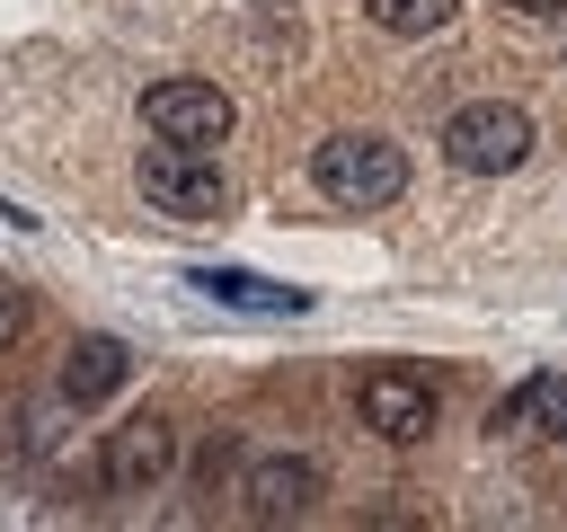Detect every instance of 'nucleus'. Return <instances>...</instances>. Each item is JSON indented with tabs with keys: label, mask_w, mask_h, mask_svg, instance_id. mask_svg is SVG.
<instances>
[{
	"label": "nucleus",
	"mask_w": 567,
	"mask_h": 532,
	"mask_svg": "<svg viewBox=\"0 0 567 532\" xmlns=\"http://www.w3.org/2000/svg\"><path fill=\"white\" fill-rule=\"evenodd\" d=\"M310 186L337 204V213H381L408 195V151L381 142V133H328L310 151Z\"/></svg>",
	"instance_id": "f257e3e1"
},
{
	"label": "nucleus",
	"mask_w": 567,
	"mask_h": 532,
	"mask_svg": "<svg viewBox=\"0 0 567 532\" xmlns=\"http://www.w3.org/2000/svg\"><path fill=\"white\" fill-rule=\"evenodd\" d=\"M443 160H452L461 177H505V168L532 160V115L505 106V98H478V106H461V115L443 124Z\"/></svg>",
	"instance_id": "f03ea898"
},
{
	"label": "nucleus",
	"mask_w": 567,
	"mask_h": 532,
	"mask_svg": "<svg viewBox=\"0 0 567 532\" xmlns=\"http://www.w3.org/2000/svg\"><path fill=\"white\" fill-rule=\"evenodd\" d=\"M142 195L168 222H221L230 213V177L213 168V151H186V142H151L142 151Z\"/></svg>",
	"instance_id": "7ed1b4c3"
},
{
	"label": "nucleus",
	"mask_w": 567,
	"mask_h": 532,
	"mask_svg": "<svg viewBox=\"0 0 567 532\" xmlns=\"http://www.w3.org/2000/svg\"><path fill=\"white\" fill-rule=\"evenodd\" d=\"M142 124H151V142L213 151V142L230 133V98H221L213 80H159V89H142Z\"/></svg>",
	"instance_id": "20e7f679"
},
{
	"label": "nucleus",
	"mask_w": 567,
	"mask_h": 532,
	"mask_svg": "<svg viewBox=\"0 0 567 532\" xmlns=\"http://www.w3.org/2000/svg\"><path fill=\"white\" fill-rule=\"evenodd\" d=\"M168 461H177V426L168 417H124V426H106L97 479H106V497H151L168 479Z\"/></svg>",
	"instance_id": "39448f33"
},
{
	"label": "nucleus",
	"mask_w": 567,
	"mask_h": 532,
	"mask_svg": "<svg viewBox=\"0 0 567 532\" xmlns=\"http://www.w3.org/2000/svg\"><path fill=\"white\" fill-rule=\"evenodd\" d=\"M354 399H363V426L381 443H425V426H434V381L416 364H372Z\"/></svg>",
	"instance_id": "423d86ee"
},
{
	"label": "nucleus",
	"mask_w": 567,
	"mask_h": 532,
	"mask_svg": "<svg viewBox=\"0 0 567 532\" xmlns=\"http://www.w3.org/2000/svg\"><path fill=\"white\" fill-rule=\"evenodd\" d=\"M239 497H248L257 523H292V514H310V497H319V461H310V452H266V461L239 470Z\"/></svg>",
	"instance_id": "0eeeda50"
},
{
	"label": "nucleus",
	"mask_w": 567,
	"mask_h": 532,
	"mask_svg": "<svg viewBox=\"0 0 567 532\" xmlns=\"http://www.w3.org/2000/svg\"><path fill=\"white\" fill-rule=\"evenodd\" d=\"M186 284H195L204 301H230V310H257V319H275V310H284V319H292V310H310V293H301V284H266V275H248V266H195Z\"/></svg>",
	"instance_id": "6e6552de"
},
{
	"label": "nucleus",
	"mask_w": 567,
	"mask_h": 532,
	"mask_svg": "<svg viewBox=\"0 0 567 532\" xmlns=\"http://www.w3.org/2000/svg\"><path fill=\"white\" fill-rule=\"evenodd\" d=\"M124 372H133V346H124V337H80V346L62 355V399H71V408H97V399L124 390Z\"/></svg>",
	"instance_id": "1a4fd4ad"
},
{
	"label": "nucleus",
	"mask_w": 567,
	"mask_h": 532,
	"mask_svg": "<svg viewBox=\"0 0 567 532\" xmlns=\"http://www.w3.org/2000/svg\"><path fill=\"white\" fill-rule=\"evenodd\" d=\"M363 9H372L381 35H408V44H416V35H443L461 0H363Z\"/></svg>",
	"instance_id": "9d476101"
},
{
	"label": "nucleus",
	"mask_w": 567,
	"mask_h": 532,
	"mask_svg": "<svg viewBox=\"0 0 567 532\" xmlns=\"http://www.w3.org/2000/svg\"><path fill=\"white\" fill-rule=\"evenodd\" d=\"M532 417H549V434L567 443V381H540V399H532Z\"/></svg>",
	"instance_id": "9b49d317"
},
{
	"label": "nucleus",
	"mask_w": 567,
	"mask_h": 532,
	"mask_svg": "<svg viewBox=\"0 0 567 532\" xmlns=\"http://www.w3.org/2000/svg\"><path fill=\"white\" fill-rule=\"evenodd\" d=\"M18 319H27V301H18V284H9V275H0V346H9V337H18Z\"/></svg>",
	"instance_id": "f8f14e48"
},
{
	"label": "nucleus",
	"mask_w": 567,
	"mask_h": 532,
	"mask_svg": "<svg viewBox=\"0 0 567 532\" xmlns=\"http://www.w3.org/2000/svg\"><path fill=\"white\" fill-rule=\"evenodd\" d=\"M505 9H523V18H567V0H505Z\"/></svg>",
	"instance_id": "ddd939ff"
}]
</instances>
